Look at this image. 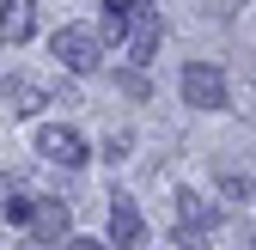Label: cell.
<instances>
[{
  "label": "cell",
  "mask_w": 256,
  "mask_h": 250,
  "mask_svg": "<svg viewBox=\"0 0 256 250\" xmlns=\"http://www.w3.org/2000/svg\"><path fill=\"white\" fill-rule=\"evenodd\" d=\"M49 49H55V61L68 74H98L104 68V37L86 30V24H61L55 37H49Z\"/></svg>",
  "instance_id": "6da1fadb"
},
{
  "label": "cell",
  "mask_w": 256,
  "mask_h": 250,
  "mask_svg": "<svg viewBox=\"0 0 256 250\" xmlns=\"http://www.w3.org/2000/svg\"><path fill=\"white\" fill-rule=\"evenodd\" d=\"M177 86H183V104H189V110H226V104H232L226 74H220V68H208V61H189Z\"/></svg>",
  "instance_id": "7a4b0ae2"
},
{
  "label": "cell",
  "mask_w": 256,
  "mask_h": 250,
  "mask_svg": "<svg viewBox=\"0 0 256 250\" xmlns=\"http://www.w3.org/2000/svg\"><path fill=\"white\" fill-rule=\"evenodd\" d=\"M158 43H165V24H158V12L146 6H134V18H128V37H122V49H128V61H134V68H146V61L158 55Z\"/></svg>",
  "instance_id": "3957f363"
},
{
  "label": "cell",
  "mask_w": 256,
  "mask_h": 250,
  "mask_svg": "<svg viewBox=\"0 0 256 250\" xmlns=\"http://www.w3.org/2000/svg\"><path fill=\"white\" fill-rule=\"evenodd\" d=\"M37 152H43L49 165L74 171V165H86V134H80V128H61V122H49V128H37Z\"/></svg>",
  "instance_id": "277c9868"
},
{
  "label": "cell",
  "mask_w": 256,
  "mask_h": 250,
  "mask_svg": "<svg viewBox=\"0 0 256 250\" xmlns=\"http://www.w3.org/2000/svg\"><path fill=\"white\" fill-rule=\"evenodd\" d=\"M68 226H74V208L55 202V196H37V208H30V238L37 244H61Z\"/></svg>",
  "instance_id": "5b68a950"
},
{
  "label": "cell",
  "mask_w": 256,
  "mask_h": 250,
  "mask_svg": "<svg viewBox=\"0 0 256 250\" xmlns=\"http://www.w3.org/2000/svg\"><path fill=\"white\" fill-rule=\"evenodd\" d=\"M140 238H146L140 208L128 196H110V250H140Z\"/></svg>",
  "instance_id": "8992f818"
},
{
  "label": "cell",
  "mask_w": 256,
  "mask_h": 250,
  "mask_svg": "<svg viewBox=\"0 0 256 250\" xmlns=\"http://www.w3.org/2000/svg\"><path fill=\"white\" fill-rule=\"evenodd\" d=\"M0 98H6V110H12V116H37V110L49 104V92H43L37 80L12 74V80H0Z\"/></svg>",
  "instance_id": "52a82bcc"
},
{
  "label": "cell",
  "mask_w": 256,
  "mask_h": 250,
  "mask_svg": "<svg viewBox=\"0 0 256 250\" xmlns=\"http://www.w3.org/2000/svg\"><path fill=\"white\" fill-rule=\"evenodd\" d=\"M30 30H37V0H0V37L30 43Z\"/></svg>",
  "instance_id": "ba28073f"
},
{
  "label": "cell",
  "mask_w": 256,
  "mask_h": 250,
  "mask_svg": "<svg viewBox=\"0 0 256 250\" xmlns=\"http://www.w3.org/2000/svg\"><path fill=\"white\" fill-rule=\"evenodd\" d=\"M134 6H140V0H98V24H104L98 37H104V43H122V37H128V18H134Z\"/></svg>",
  "instance_id": "9c48e42d"
},
{
  "label": "cell",
  "mask_w": 256,
  "mask_h": 250,
  "mask_svg": "<svg viewBox=\"0 0 256 250\" xmlns=\"http://www.w3.org/2000/svg\"><path fill=\"white\" fill-rule=\"evenodd\" d=\"M177 220H183V226L214 232V226H220V208H214L208 196H196V190H177Z\"/></svg>",
  "instance_id": "30bf717a"
},
{
  "label": "cell",
  "mask_w": 256,
  "mask_h": 250,
  "mask_svg": "<svg viewBox=\"0 0 256 250\" xmlns=\"http://www.w3.org/2000/svg\"><path fill=\"white\" fill-rule=\"evenodd\" d=\"M30 208H37V196L6 190V196H0V220H6V226H30Z\"/></svg>",
  "instance_id": "8fae6325"
},
{
  "label": "cell",
  "mask_w": 256,
  "mask_h": 250,
  "mask_svg": "<svg viewBox=\"0 0 256 250\" xmlns=\"http://www.w3.org/2000/svg\"><path fill=\"white\" fill-rule=\"evenodd\" d=\"M110 86H116V92H128V98H152V86H146V74H140V68H116V74H110Z\"/></svg>",
  "instance_id": "7c38bea8"
},
{
  "label": "cell",
  "mask_w": 256,
  "mask_h": 250,
  "mask_svg": "<svg viewBox=\"0 0 256 250\" xmlns=\"http://www.w3.org/2000/svg\"><path fill=\"white\" fill-rule=\"evenodd\" d=\"M128 146H134V134H128V128L104 134V159H128Z\"/></svg>",
  "instance_id": "4fadbf2b"
},
{
  "label": "cell",
  "mask_w": 256,
  "mask_h": 250,
  "mask_svg": "<svg viewBox=\"0 0 256 250\" xmlns=\"http://www.w3.org/2000/svg\"><path fill=\"white\" fill-rule=\"evenodd\" d=\"M68 250H110V244H98V238H68Z\"/></svg>",
  "instance_id": "5bb4252c"
}]
</instances>
